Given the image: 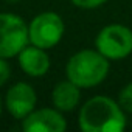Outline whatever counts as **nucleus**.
I'll return each instance as SVG.
<instances>
[{"instance_id":"f257e3e1","label":"nucleus","mask_w":132,"mask_h":132,"mask_svg":"<svg viewBox=\"0 0 132 132\" xmlns=\"http://www.w3.org/2000/svg\"><path fill=\"white\" fill-rule=\"evenodd\" d=\"M78 126L82 132H123L127 118L117 100L96 95L79 107Z\"/></svg>"},{"instance_id":"f03ea898","label":"nucleus","mask_w":132,"mask_h":132,"mask_svg":"<svg viewBox=\"0 0 132 132\" xmlns=\"http://www.w3.org/2000/svg\"><path fill=\"white\" fill-rule=\"evenodd\" d=\"M110 70V61L96 48H84L70 56L65 64V76L79 89H93L104 82Z\"/></svg>"},{"instance_id":"7ed1b4c3","label":"nucleus","mask_w":132,"mask_h":132,"mask_svg":"<svg viewBox=\"0 0 132 132\" xmlns=\"http://www.w3.org/2000/svg\"><path fill=\"white\" fill-rule=\"evenodd\" d=\"M95 48L109 61L126 59L132 53V30L121 23L106 25L95 37Z\"/></svg>"},{"instance_id":"20e7f679","label":"nucleus","mask_w":132,"mask_h":132,"mask_svg":"<svg viewBox=\"0 0 132 132\" xmlns=\"http://www.w3.org/2000/svg\"><path fill=\"white\" fill-rule=\"evenodd\" d=\"M28 44V23L14 13H0V57H16Z\"/></svg>"},{"instance_id":"39448f33","label":"nucleus","mask_w":132,"mask_h":132,"mask_svg":"<svg viewBox=\"0 0 132 132\" xmlns=\"http://www.w3.org/2000/svg\"><path fill=\"white\" fill-rule=\"evenodd\" d=\"M65 25L57 13L45 11L33 17L28 23V40L31 45L50 50L56 47L64 37Z\"/></svg>"},{"instance_id":"423d86ee","label":"nucleus","mask_w":132,"mask_h":132,"mask_svg":"<svg viewBox=\"0 0 132 132\" xmlns=\"http://www.w3.org/2000/svg\"><path fill=\"white\" fill-rule=\"evenodd\" d=\"M36 104H37V95L34 87L23 81L14 82L6 90L3 98V107L13 118L19 121H22L30 112H33L36 109Z\"/></svg>"},{"instance_id":"0eeeda50","label":"nucleus","mask_w":132,"mask_h":132,"mask_svg":"<svg viewBox=\"0 0 132 132\" xmlns=\"http://www.w3.org/2000/svg\"><path fill=\"white\" fill-rule=\"evenodd\" d=\"M22 129L25 132H64L67 120L56 107H40L22 120Z\"/></svg>"},{"instance_id":"6e6552de","label":"nucleus","mask_w":132,"mask_h":132,"mask_svg":"<svg viewBox=\"0 0 132 132\" xmlns=\"http://www.w3.org/2000/svg\"><path fill=\"white\" fill-rule=\"evenodd\" d=\"M16 57H17L20 70L31 78H40L47 75L51 65L47 50L31 44H28Z\"/></svg>"},{"instance_id":"1a4fd4ad","label":"nucleus","mask_w":132,"mask_h":132,"mask_svg":"<svg viewBox=\"0 0 132 132\" xmlns=\"http://www.w3.org/2000/svg\"><path fill=\"white\" fill-rule=\"evenodd\" d=\"M81 90L76 84L69 79H64L53 87L51 92V104L62 113L73 112L81 103Z\"/></svg>"},{"instance_id":"9d476101","label":"nucleus","mask_w":132,"mask_h":132,"mask_svg":"<svg viewBox=\"0 0 132 132\" xmlns=\"http://www.w3.org/2000/svg\"><path fill=\"white\" fill-rule=\"evenodd\" d=\"M117 101L126 113H132V82H127L118 92Z\"/></svg>"},{"instance_id":"9b49d317","label":"nucleus","mask_w":132,"mask_h":132,"mask_svg":"<svg viewBox=\"0 0 132 132\" xmlns=\"http://www.w3.org/2000/svg\"><path fill=\"white\" fill-rule=\"evenodd\" d=\"M70 2L81 10H96L100 6H103L104 3H107L109 0H70Z\"/></svg>"},{"instance_id":"f8f14e48","label":"nucleus","mask_w":132,"mask_h":132,"mask_svg":"<svg viewBox=\"0 0 132 132\" xmlns=\"http://www.w3.org/2000/svg\"><path fill=\"white\" fill-rule=\"evenodd\" d=\"M11 78V67H10V62L5 57H0V87H3L8 79Z\"/></svg>"},{"instance_id":"ddd939ff","label":"nucleus","mask_w":132,"mask_h":132,"mask_svg":"<svg viewBox=\"0 0 132 132\" xmlns=\"http://www.w3.org/2000/svg\"><path fill=\"white\" fill-rule=\"evenodd\" d=\"M3 100H2V96H0V117H2V112H3Z\"/></svg>"},{"instance_id":"4468645a","label":"nucleus","mask_w":132,"mask_h":132,"mask_svg":"<svg viewBox=\"0 0 132 132\" xmlns=\"http://www.w3.org/2000/svg\"><path fill=\"white\" fill-rule=\"evenodd\" d=\"M5 2H8V3H16V2H19V0H5Z\"/></svg>"}]
</instances>
